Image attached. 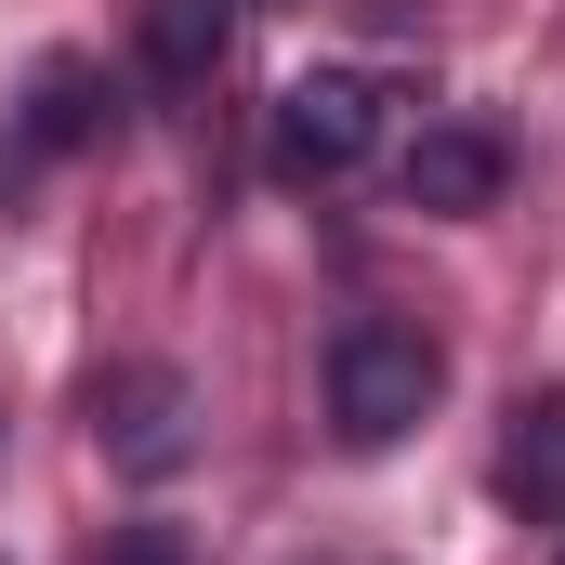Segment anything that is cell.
<instances>
[{"label":"cell","instance_id":"6da1fadb","mask_svg":"<svg viewBox=\"0 0 565 565\" xmlns=\"http://www.w3.org/2000/svg\"><path fill=\"white\" fill-rule=\"evenodd\" d=\"M434 395H447V355H434L408 316H355L329 342V434L342 447H408L434 422Z\"/></svg>","mask_w":565,"mask_h":565},{"label":"cell","instance_id":"7a4b0ae2","mask_svg":"<svg viewBox=\"0 0 565 565\" xmlns=\"http://www.w3.org/2000/svg\"><path fill=\"white\" fill-rule=\"evenodd\" d=\"M93 447L119 460V473H184L198 460V382L184 369H158V355H132V369H106L93 382Z\"/></svg>","mask_w":565,"mask_h":565},{"label":"cell","instance_id":"3957f363","mask_svg":"<svg viewBox=\"0 0 565 565\" xmlns=\"http://www.w3.org/2000/svg\"><path fill=\"white\" fill-rule=\"evenodd\" d=\"M382 145V79H355V66H302L277 93V158L302 184H342L355 158Z\"/></svg>","mask_w":565,"mask_h":565},{"label":"cell","instance_id":"277c9868","mask_svg":"<svg viewBox=\"0 0 565 565\" xmlns=\"http://www.w3.org/2000/svg\"><path fill=\"white\" fill-rule=\"evenodd\" d=\"M500 184H513V158H500V132H473V119H434L408 145V211H434V224L500 211Z\"/></svg>","mask_w":565,"mask_h":565},{"label":"cell","instance_id":"5b68a950","mask_svg":"<svg viewBox=\"0 0 565 565\" xmlns=\"http://www.w3.org/2000/svg\"><path fill=\"white\" fill-rule=\"evenodd\" d=\"M79 145H106V66L53 53V66L26 79V145H13V171H26V158H79ZM13 171H0V184H13Z\"/></svg>","mask_w":565,"mask_h":565},{"label":"cell","instance_id":"8992f818","mask_svg":"<svg viewBox=\"0 0 565 565\" xmlns=\"http://www.w3.org/2000/svg\"><path fill=\"white\" fill-rule=\"evenodd\" d=\"M500 487H513V513H526V526H565V395H526V408H513Z\"/></svg>","mask_w":565,"mask_h":565},{"label":"cell","instance_id":"52a82bcc","mask_svg":"<svg viewBox=\"0 0 565 565\" xmlns=\"http://www.w3.org/2000/svg\"><path fill=\"white\" fill-rule=\"evenodd\" d=\"M211 66H224V0H145V79L211 93Z\"/></svg>","mask_w":565,"mask_h":565},{"label":"cell","instance_id":"ba28073f","mask_svg":"<svg viewBox=\"0 0 565 565\" xmlns=\"http://www.w3.org/2000/svg\"><path fill=\"white\" fill-rule=\"evenodd\" d=\"M93 565H198V553H184V526H106Z\"/></svg>","mask_w":565,"mask_h":565},{"label":"cell","instance_id":"9c48e42d","mask_svg":"<svg viewBox=\"0 0 565 565\" xmlns=\"http://www.w3.org/2000/svg\"><path fill=\"white\" fill-rule=\"evenodd\" d=\"M553 565H565V553H553Z\"/></svg>","mask_w":565,"mask_h":565}]
</instances>
